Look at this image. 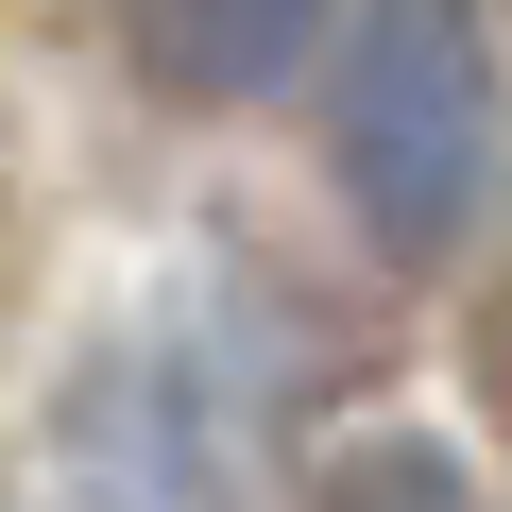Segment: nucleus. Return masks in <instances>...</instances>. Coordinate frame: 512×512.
I'll use <instances>...</instances> for the list:
<instances>
[{
	"label": "nucleus",
	"instance_id": "obj_1",
	"mask_svg": "<svg viewBox=\"0 0 512 512\" xmlns=\"http://www.w3.org/2000/svg\"><path fill=\"white\" fill-rule=\"evenodd\" d=\"M325 137H342V205H359V239L393 256V274H427V256H461L478 239V205H495V35H478V0H359L342 18V103H325Z\"/></svg>",
	"mask_w": 512,
	"mask_h": 512
},
{
	"label": "nucleus",
	"instance_id": "obj_2",
	"mask_svg": "<svg viewBox=\"0 0 512 512\" xmlns=\"http://www.w3.org/2000/svg\"><path fill=\"white\" fill-rule=\"evenodd\" d=\"M120 35H137L154 86H188V103H256V86L308 69L325 0H120Z\"/></svg>",
	"mask_w": 512,
	"mask_h": 512
},
{
	"label": "nucleus",
	"instance_id": "obj_3",
	"mask_svg": "<svg viewBox=\"0 0 512 512\" xmlns=\"http://www.w3.org/2000/svg\"><path fill=\"white\" fill-rule=\"evenodd\" d=\"M325 512H495V495H478L461 444H359V461L325 478Z\"/></svg>",
	"mask_w": 512,
	"mask_h": 512
},
{
	"label": "nucleus",
	"instance_id": "obj_4",
	"mask_svg": "<svg viewBox=\"0 0 512 512\" xmlns=\"http://www.w3.org/2000/svg\"><path fill=\"white\" fill-rule=\"evenodd\" d=\"M495 359H512V308H495Z\"/></svg>",
	"mask_w": 512,
	"mask_h": 512
}]
</instances>
